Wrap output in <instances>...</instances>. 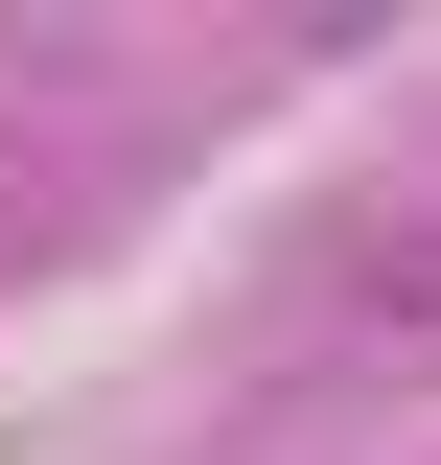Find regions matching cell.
<instances>
[{
	"label": "cell",
	"mask_w": 441,
	"mask_h": 465,
	"mask_svg": "<svg viewBox=\"0 0 441 465\" xmlns=\"http://www.w3.org/2000/svg\"><path fill=\"white\" fill-rule=\"evenodd\" d=\"M372 280H395V302H418V326H441V232H395V256H372Z\"/></svg>",
	"instance_id": "6da1fadb"
}]
</instances>
